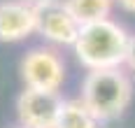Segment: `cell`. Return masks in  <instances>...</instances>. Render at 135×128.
Masks as SVG:
<instances>
[{"instance_id": "obj_1", "label": "cell", "mask_w": 135, "mask_h": 128, "mask_svg": "<svg viewBox=\"0 0 135 128\" xmlns=\"http://www.w3.org/2000/svg\"><path fill=\"white\" fill-rule=\"evenodd\" d=\"M131 33L114 19H103L95 23L81 26L77 42L72 44L75 58L89 70H109L123 68Z\"/></svg>"}, {"instance_id": "obj_2", "label": "cell", "mask_w": 135, "mask_h": 128, "mask_svg": "<svg viewBox=\"0 0 135 128\" xmlns=\"http://www.w3.org/2000/svg\"><path fill=\"white\" fill-rule=\"evenodd\" d=\"M79 98L100 124L114 121L133 102V79L126 68L89 70L81 79Z\"/></svg>"}, {"instance_id": "obj_3", "label": "cell", "mask_w": 135, "mask_h": 128, "mask_svg": "<svg viewBox=\"0 0 135 128\" xmlns=\"http://www.w3.org/2000/svg\"><path fill=\"white\" fill-rule=\"evenodd\" d=\"M19 72H21L23 88L61 93V86L65 82V61L54 47L42 44L23 54L19 63Z\"/></svg>"}, {"instance_id": "obj_4", "label": "cell", "mask_w": 135, "mask_h": 128, "mask_svg": "<svg viewBox=\"0 0 135 128\" xmlns=\"http://www.w3.org/2000/svg\"><path fill=\"white\" fill-rule=\"evenodd\" d=\"M63 102H65V98L61 93L23 88L16 96L19 126H26V128H56L58 114L63 110Z\"/></svg>"}, {"instance_id": "obj_5", "label": "cell", "mask_w": 135, "mask_h": 128, "mask_svg": "<svg viewBox=\"0 0 135 128\" xmlns=\"http://www.w3.org/2000/svg\"><path fill=\"white\" fill-rule=\"evenodd\" d=\"M79 30L81 23L70 14L63 0L37 9V35L49 42V47H72L77 42Z\"/></svg>"}, {"instance_id": "obj_6", "label": "cell", "mask_w": 135, "mask_h": 128, "mask_svg": "<svg viewBox=\"0 0 135 128\" xmlns=\"http://www.w3.org/2000/svg\"><path fill=\"white\" fill-rule=\"evenodd\" d=\"M37 33V9L23 0H0V42H21Z\"/></svg>"}, {"instance_id": "obj_7", "label": "cell", "mask_w": 135, "mask_h": 128, "mask_svg": "<svg viewBox=\"0 0 135 128\" xmlns=\"http://www.w3.org/2000/svg\"><path fill=\"white\" fill-rule=\"evenodd\" d=\"M63 2L81 26L112 19V9H114V0H63Z\"/></svg>"}, {"instance_id": "obj_8", "label": "cell", "mask_w": 135, "mask_h": 128, "mask_svg": "<svg viewBox=\"0 0 135 128\" xmlns=\"http://www.w3.org/2000/svg\"><path fill=\"white\" fill-rule=\"evenodd\" d=\"M56 128H100V121L81 102V98H68L58 114Z\"/></svg>"}, {"instance_id": "obj_9", "label": "cell", "mask_w": 135, "mask_h": 128, "mask_svg": "<svg viewBox=\"0 0 135 128\" xmlns=\"http://www.w3.org/2000/svg\"><path fill=\"white\" fill-rule=\"evenodd\" d=\"M123 68L128 75H133L135 77V35H131V42H128V51H126V63H123Z\"/></svg>"}, {"instance_id": "obj_10", "label": "cell", "mask_w": 135, "mask_h": 128, "mask_svg": "<svg viewBox=\"0 0 135 128\" xmlns=\"http://www.w3.org/2000/svg\"><path fill=\"white\" fill-rule=\"evenodd\" d=\"M114 5H119L128 14H135V0H114Z\"/></svg>"}, {"instance_id": "obj_11", "label": "cell", "mask_w": 135, "mask_h": 128, "mask_svg": "<svg viewBox=\"0 0 135 128\" xmlns=\"http://www.w3.org/2000/svg\"><path fill=\"white\" fill-rule=\"evenodd\" d=\"M26 5H30L33 9H42V7H47V5H51V2H56V0H23Z\"/></svg>"}, {"instance_id": "obj_12", "label": "cell", "mask_w": 135, "mask_h": 128, "mask_svg": "<svg viewBox=\"0 0 135 128\" xmlns=\"http://www.w3.org/2000/svg\"><path fill=\"white\" fill-rule=\"evenodd\" d=\"M14 128H26V126H14Z\"/></svg>"}]
</instances>
